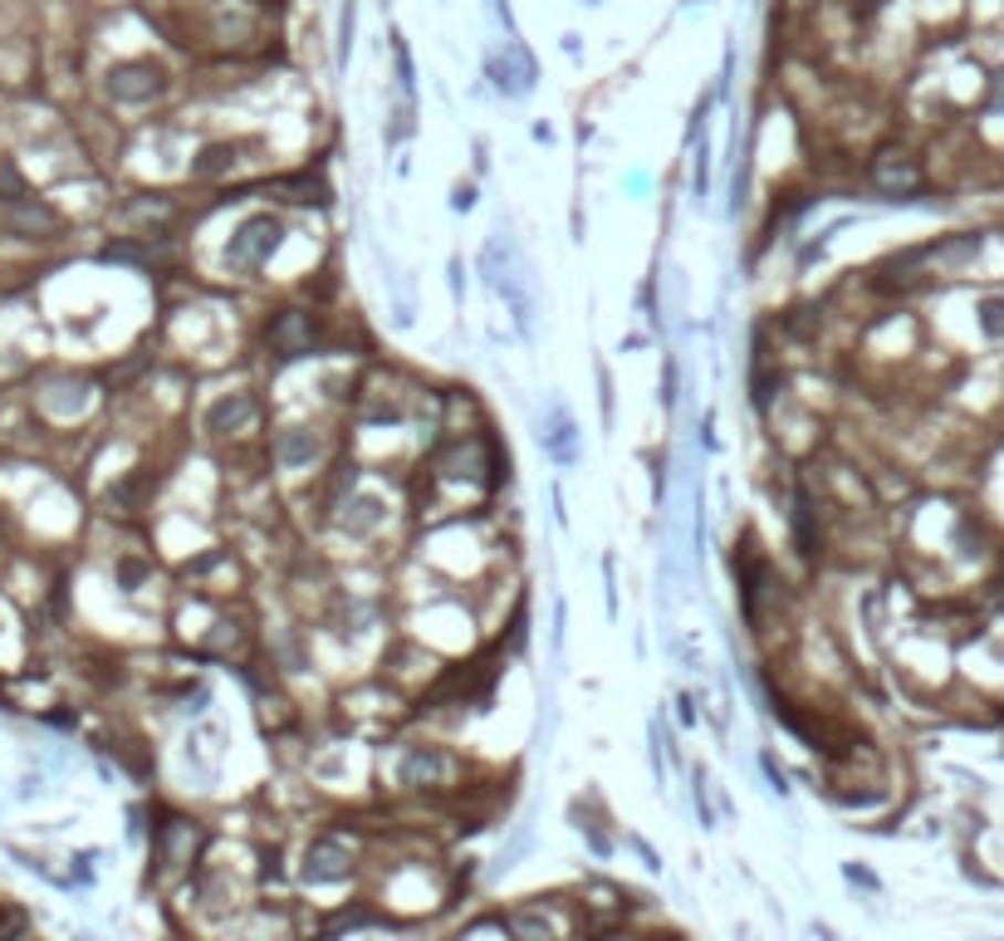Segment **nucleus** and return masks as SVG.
Here are the masks:
<instances>
[{
  "instance_id": "f257e3e1",
  "label": "nucleus",
  "mask_w": 1004,
  "mask_h": 941,
  "mask_svg": "<svg viewBox=\"0 0 1004 941\" xmlns=\"http://www.w3.org/2000/svg\"><path fill=\"white\" fill-rule=\"evenodd\" d=\"M280 241H284V221L280 217H270V211H260V217H250L236 226V236L226 241V270L231 275H255V270H265L270 265V255L280 251Z\"/></svg>"
},
{
  "instance_id": "f03ea898",
  "label": "nucleus",
  "mask_w": 1004,
  "mask_h": 941,
  "mask_svg": "<svg viewBox=\"0 0 1004 941\" xmlns=\"http://www.w3.org/2000/svg\"><path fill=\"white\" fill-rule=\"evenodd\" d=\"M167 88V74L157 64H118L108 74V98L113 104H153Z\"/></svg>"
},
{
  "instance_id": "7ed1b4c3",
  "label": "nucleus",
  "mask_w": 1004,
  "mask_h": 941,
  "mask_svg": "<svg viewBox=\"0 0 1004 941\" xmlns=\"http://www.w3.org/2000/svg\"><path fill=\"white\" fill-rule=\"evenodd\" d=\"M490 79H495V88L500 94H510V98H524L534 88V60H530V50L510 35L505 40V54H490Z\"/></svg>"
},
{
  "instance_id": "20e7f679",
  "label": "nucleus",
  "mask_w": 1004,
  "mask_h": 941,
  "mask_svg": "<svg viewBox=\"0 0 1004 941\" xmlns=\"http://www.w3.org/2000/svg\"><path fill=\"white\" fill-rule=\"evenodd\" d=\"M265 344L275 348L280 358H304L314 348V320L304 310H280L265 328Z\"/></svg>"
},
{
  "instance_id": "39448f33",
  "label": "nucleus",
  "mask_w": 1004,
  "mask_h": 941,
  "mask_svg": "<svg viewBox=\"0 0 1004 941\" xmlns=\"http://www.w3.org/2000/svg\"><path fill=\"white\" fill-rule=\"evenodd\" d=\"M451 775V761L441 745H407L402 761H397V780L407 790H427V785H441Z\"/></svg>"
},
{
  "instance_id": "423d86ee",
  "label": "nucleus",
  "mask_w": 1004,
  "mask_h": 941,
  "mask_svg": "<svg viewBox=\"0 0 1004 941\" xmlns=\"http://www.w3.org/2000/svg\"><path fill=\"white\" fill-rule=\"evenodd\" d=\"M867 177H872V187L882 191V197H911V191L921 187V167L911 163L907 153H877L872 167H867Z\"/></svg>"
},
{
  "instance_id": "0eeeda50",
  "label": "nucleus",
  "mask_w": 1004,
  "mask_h": 941,
  "mask_svg": "<svg viewBox=\"0 0 1004 941\" xmlns=\"http://www.w3.org/2000/svg\"><path fill=\"white\" fill-rule=\"evenodd\" d=\"M260 417V402L250 393H221L211 407H207V432L211 437H236V432H250Z\"/></svg>"
},
{
  "instance_id": "6e6552de",
  "label": "nucleus",
  "mask_w": 1004,
  "mask_h": 941,
  "mask_svg": "<svg viewBox=\"0 0 1004 941\" xmlns=\"http://www.w3.org/2000/svg\"><path fill=\"white\" fill-rule=\"evenodd\" d=\"M304 882H344L348 872H353V858H348V848L338 844V838H314L310 848H304Z\"/></svg>"
},
{
  "instance_id": "1a4fd4ad",
  "label": "nucleus",
  "mask_w": 1004,
  "mask_h": 941,
  "mask_svg": "<svg viewBox=\"0 0 1004 941\" xmlns=\"http://www.w3.org/2000/svg\"><path fill=\"white\" fill-rule=\"evenodd\" d=\"M540 447L550 451L558 467H574L578 461V427L564 402H550V422H540Z\"/></svg>"
},
{
  "instance_id": "9d476101",
  "label": "nucleus",
  "mask_w": 1004,
  "mask_h": 941,
  "mask_svg": "<svg viewBox=\"0 0 1004 941\" xmlns=\"http://www.w3.org/2000/svg\"><path fill=\"white\" fill-rule=\"evenodd\" d=\"M318 457H324V437L310 432V427H290V432L275 437V461L284 471H310Z\"/></svg>"
},
{
  "instance_id": "9b49d317",
  "label": "nucleus",
  "mask_w": 1004,
  "mask_h": 941,
  "mask_svg": "<svg viewBox=\"0 0 1004 941\" xmlns=\"http://www.w3.org/2000/svg\"><path fill=\"white\" fill-rule=\"evenodd\" d=\"M387 520V505H383V495H353V501H344V515H338V525L348 530L353 540H363V535H373Z\"/></svg>"
},
{
  "instance_id": "f8f14e48",
  "label": "nucleus",
  "mask_w": 1004,
  "mask_h": 941,
  "mask_svg": "<svg viewBox=\"0 0 1004 941\" xmlns=\"http://www.w3.org/2000/svg\"><path fill=\"white\" fill-rule=\"evenodd\" d=\"M6 226L10 231H30V236H50L54 231V211L40 207V201H15L6 211Z\"/></svg>"
},
{
  "instance_id": "ddd939ff",
  "label": "nucleus",
  "mask_w": 1004,
  "mask_h": 941,
  "mask_svg": "<svg viewBox=\"0 0 1004 941\" xmlns=\"http://www.w3.org/2000/svg\"><path fill=\"white\" fill-rule=\"evenodd\" d=\"M236 167V143H211L197 153V163H191V177H226Z\"/></svg>"
},
{
  "instance_id": "4468645a",
  "label": "nucleus",
  "mask_w": 1004,
  "mask_h": 941,
  "mask_svg": "<svg viewBox=\"0 0 1004 941\" xmlns=\"http://www.w3.org/2000/svg\"><path fill=\"white\" fill-rule=\"evenodd\" d=\"M691 191H696V201H705L711 197V153H705V143L696 147V167H691Z\"/></svg>"
},
{
  "instance_id": "2eb2a0df",
  "label": "nucleus",
  "mask_w": 1004,
  "mask_h": 941,
  "mask_svg": "<svg viewBox=\"0 0 1004 941\" xmlns=\"http://www.w3.org/2000/svg\"><path fill=\"white\" fill-rule=\"evenodd\" d=\"M353 20H358V0H344V15H338V64H348V50H353Z\"/></svg>"
},
{
  "instance_id": "dca6fc26",
  "label": "nucleus",
  "mask_w": 1004,
  "mask_h": 941,
  "mask_svg": "<svg viewBox=\"0 0 1004 941\" xmlns=\"http://www.w3.org/2000/svg\"><path fill=\"white\" fill-rule=\"evenodd\" d=\"M980 328L990 338H1004V300H980Z\"/></svg>"
},
{
  "instance_id": "f3484780",
  "label": "nucleus",
  "mask_w": 1004,
  "mask_h": 941,
  "mask_svg": "<svg viewBox=\"0 0 1004 941\" xmlns=\"http://www.w3.org/2000/svg\"><path fill=\"white\" fill-rule=\"evenodd\" d=\"M696 814H701V824L711 829L715 814H711V785H705V770H696Z\"/></svg>"
},
{
  "instance_id": "a211bd4d",
  "label": "nucleus",
  "mask_w": 1004,
  "mask_h": 941,
  "mask_svg": "<svg viewBox=\"0 0 1004 941\" xmlns=\"http://www.w3.org/2000/svg\"><path fill=\"white\" fill-rule=\"evenodd\" d=\"M843 878H848V882H862L867 892H877V878H872L867 868H858V864H848V868H843Z\"/></svg>"
},
{
  "instance_id": "6ab92c4d",
  "label": "nucleus",
  "mask_w": 1004,
  "mask_h": 941,
  "mask_svg": "<svg viewBox=\"0 0 1004 941\" xmlns=\"http://www.w3.org/2000/svg\"><path fill=\"white\" fill-rule=\"evenodd\" d=\"M990 108L1004 113V70H1000L995 79H990Z\"/></svg>"
},
{
  "instance_id": "aec40b11",
  "label": "nucleus",
  "mask_w": 1004,
  "mask_h": 941,
  "mask_svg": "<svg viewBox=\"0 0 1004 941\" xmlns=\"http://www.w3.org/2000/svg\"><path fill=\"white\" fill-rule=\"evenodd\" d=\"M451 207H456V211H471V207H475V187H456Z\"/></svg>"
}]
</instances>
